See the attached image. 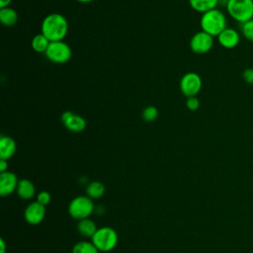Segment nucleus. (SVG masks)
I'll list each match as a JSON object with an SVG mask.
<instances>
[{
  "label": "nucleus",
  "mask_w": 253,
  "mask_h": 253,
  "mask_svg": "<svg viewBox=\"0 0 253 253\" xmlns=\"http://www.w3.org/2000/svg\"><path fill=\"white\" fill-rule=\"evenodd\" d=\"M41 30L49 42L63 41L68 32V22L63 15L51 13L43 18Z\"/></svg>",
  "instance_id": "nucleus-1"
},
{
  "label": "nucleus",
  "mask_w": 253,
  "mask_h": 253,
  "mask_svg": "<svg viewBox=\"0 0 253 253\" xmlns=\"http://www.w3.org/2000/svg\"><path fill=\"white\" fill-rule=\"evenodd\" d=\"M200 26L202 31L214 38L227 28V19L221 10L215 8L202 14Z\"/></svg>",
  "instance_id": "nucleus-2"
},
{
  "label": "nucleus",
  "mask_w": 253,
  "mask_h": 253,
  "mask_svg": "<svg viewBox=\"0 0 253 253\" xmlns=\"http://www.w3.org/2000/svg\"><path fill=\"white\" fill-rule=\"evenodd\" d=\"M225 9L240 25L253 19V0H229Z\"/></svg>",
  "instance_id": "nucleus-3"
},
{
  "label": "nucleus",
  "mask_w": 253,
  "mask_h": 253,
  "mask_svg": "<svg viewBox=\"0 0 253 253\" xmlns=\"http://www.w3.org/2000/svg\"><path fill=\"white\" fill-rule=\"evenodd\" d=\"M91 241L99 251L109 252L117 246L119 236L114 228L110 226H103L97 229L91 238Z\"/></svg>",
  "instance_id": "nucleus-4"
},
{
  "label": "nucleus",
  "mask_w": 253,
  "mask_h": 253,
  "mask_svg": "<svg viewBox=\"0 0 253 253\" xmlns=\"http://www.w3.org/2000/svg\"><path fill=\"white\" fill-rule=\"evenodd\" d=\"M94 211V202L88 196H77L68 205L69 215L77 220L88 218Z\"/></svg>",
  "instance_id": "nucleus-5"
},
{
  "label": "nucleus",
  "mask_w": 253,
  "mask_h": 253,
  "mask_svg": "<svg viewBox=\"0 0 253 253\" xmlns=\"http://www.w3.org/2000/svg\"><path fill=\"white\" fill-rule=\"evenodd\" d=\"M44 54L49 61L62 64L69 61L72 56V50L71 47L63 41L50 42Z\"/></svg>",
  "instance_id": "nucleus-6"
},
{
  "label": "nucleus",
  "mask_w": 253,
  "mask_h": 253,
  "mask_svg": "<svg viewBox=\"0 0 253 253\" xmlns=\"http://www.w3.org/2000/svg\"><path fill=\"white\" fill-rule=\"evenodd\" d=\"M202 78L196 72H187L180 80V90L187 98L197 96L202 89Z\"/></svg>",
  "instance_id": "nucleus-7"
},
{
  "label": "nucleus",
  "mask_w": 253,
  "mask_h": 253,
  "mask_svg": "<svg viewBox=\"0 0 253 253\" xmlns=\"http://www.w3.org/2000/svg\"><path fill=\"white\" fill-rule=\"evenodd\" d=\"M213 37L204 31H200L191 38L190 48L197 54H205L209 52L213 46Z\"/></svg>",
  "instance_id": "nucleus-8"
},
{
  "label": "nucleus",
  "mask_w": 253,
  "mask_h": 253,
  "mask_svg": "<svg viewBox=\"0 0 253 253\" xmlns=\"http://www.w3.org/2000/svg\"><path fill=\"white\" fill-rule=\"evenodd\" d=\"M60 120L63 126L72 132H81L87 126L86 120L83 117L77 114H74L73 112H70V111L63 112L61 114Z\"/></svg>",
  "instance_id": "nucleus-9"
},
{
  "label": "nucleus",
  "mask_w": 253,
  "mask_h": 253,
  "mask_svg": "<svg viewBox=\"0 0 253 253\" xmlns=\"http://www.w3.org/2000/svg\"><path fill=\"white\" fill-rule=\"evenodd\" d=\"M45 212H46L45 206L36 201L27 206L24 211V217L29 224L37 225L43 220L45 216Z\"/></svg>",
  "instance_id": "nucleus-10"
},
{
  "label": "nucleus",
  "mask_w": 253,
  "mask_h": 253,
  "mask_svg": "<svg viewBox=\"0 0 253 253\" xmlns=\"http://www.w3.org/2000/svg\"><path fill=\"white\" fill-rule=\"evenodd\" d=\"M18 177L15 173L6 171L0 174V195L2 197L10 196L18 187Z\"/></svg>",
  "instance_id": "nucleus-11"
},
{
  "label": "nucleus",
  "mask_w": 253,
  "mask_h": 253,
  "mask_svg": "<svg viewBox=\"0 0 253 253\" xmlns=\"http://www.w3.org/2000/svg\"><path fill=\"white\" fill-rule=\"evenodd\" d=\"M216 38L218 43L227 49L236 47L240 42V34L233 28L227 27Z\"/></svg>",
  "instance_id": "nucleus-12"
},
{
  "label": "nucleus",
  "mask_w": 253,
  "mask_h": 253,
  "mask_svg": "<svg viewBox=\"0 0 253 253\" xmlns=\"http://www.w3.org/2000/svg\"><path fill=\"white\" fill-rule=\"evenodd\" d=\"M17 149L16 141L9 135L0 137V159L9 160L15 154Z\"/></svg>",
  "instance_id": "nucleus-13"
},
{
  "label": "nucleus",
  "mask_w": 253,
  "mask_h": 253,
  "mask_svg": "<svg viewBox=\"0 0 253 253\" xmlns=\"http://www.w3.org/2000/svg\"><path fill=\"white\" fill-rule=\"evenodd\" d=\"M18 196L22 200H31L36 193V188L34 183L29 179H21L19 180L18 187L16 190Z\"/></svg>",
  "instance_id": "nucleus-14"
},
{
  "label": "nucleus",
  "mask_w": 253,
  "mask_h": 253,
  "mask_svg": "<svg viewBox=\"0 0 253 253\" xmlns=\"http://www.w3.org/2000/svg\"><path fill=\"white\" fill-rule=\"evenodd\" d=\"M97 229L98 227L96 223L89 217L78 220L77 222V231L86 238H92Z\"/></svg>",
  "instance_id": "nucleus-15"
},
{
  "label": "nucleus",
  "mask_w": 253,
  "mask_h": 253,
  "mask_svg": "<svg viewBox=\"0 0 253 253\" xmlns=\"http://www.w3.org/2000/svg\"><path fill=\"white\" fill-rule=\"evenodd\" d=\"M189 3L193 10L204 14L215 9L218 5V0H189Z\"/></svg>",
  "instance_id": "nucleus-16"
},
{
  "label": "nucleus",
  "mask_w": 253,
  "mask_h": 253,
  "mask_svg": "<svg viewBox=\"0 0 253 253\" xmlns=\"http://www.w3.org/2000/svg\"><path fill=\"white\" fill-rule=\"evenodd\" d=\"M18 21V14L15 9L11 7L0 8V22L6 27L14 26Z\"/></svg>",
  "instance_id": "nucleus-17"
},
{
  "label": "nucleus",
  "mask_w": 253,
  "mask_h": 253,
  "mask_svg": "<svg viewBox=\"0 0 253 253\" xmlns=\"http://www.w3.org/2000/svg\"><path fill=\"white\" fill-rule=\"evenodd\" d=\"M106 192L105 185L100 181L90 182L86 187V196L92 200H98L104 196Z\"/></svg>",
  "instance_id": "nucleus-18"
},
{
  "label": "nucleus",
  "mask_w": 253,
  "mask_h": 253,
  "mask_svg": "<svg viewBox=\"0 0 253 253\" xmlns=\"http://www.w3.org/2000/svg\"><path fill=\"white\" fill-rule=\"evenodd\" d=\"M50 42L41 33L36 35L32 40V48L40 53H44L49 45Z\"/></svg>",
  "instance_id": "nucleus-19"
},
{
  "label": "nucleus",
  "mask_w": 253,
  "mask_h": 253,
  "mask_svg": "<svg viewBox=\"0 0 253 253\" xmlns=\"http://www.w3.org/2000/svg\"><path fill=\"white\" fill-rule=\"evenodd\" d=\"M100 251L93 244L92 241H79L74 244L72 248V253H99Z\"/></svg>",
  "instance_id": "nucleus-20"
},
{
  "label": "nucleus",
  "mask_w": 253,
  "mask_h": 253,
  "mask_svg": "<svg viewBox=\"0 0 253 253\" xmlns=\"http://www.w3.org/2000/svg\"><path fill=\"white\" fill-rule=\"evenodd\" d=\"M158 117V110L154 106H147L142 111V119L145 122H153Z\"/></svg>",
  "instance_id": "nucleus-21"
},
{
  "label": "nucleus",
  "mask_w": 253,
  "mask_h": 253,
  "mask_svg": "<svg viewBox=\"0 0 253 253\" xmlns=\"http://www.w3.org/2000/svg\"><path fill=\"white\" fill-rule=\"evenodd\" d=\"M241 34L250 42H253V19L241 24Z\"/></svg>",
  "instance_id": "nucleus-22"
},
{
  "label": "nucleus",
  "mask_w": 253,
  "mask_h": 253,
  "mask_svg": "<svg viewBox=\"0 0 253 253\" xmlns=\"http://www.w3.org/2000/svg\"><path fill=\"white\" fill-rule=\"evenodd\" d=\"M51 196L47 191H42L37 195V202L43 206H47L50 203Z\"/></svg>",
  "instance_id": "nucleus-23"
},
{
  "label": "nucleus",
  "mask_w": 253,
  "mask_h": 253,
  "mask_svg": "<svg viewBox=\"0 0 253 253\" xmlns=\"http://www.w3.org/2000/svg\"><path fill=\"white\" fill-rule=\"evenodd\" d=\"M186 107L190 111H196L200 107V101L199 99L194 96V97H188L186 100Z\"/></svg>",
  "instance_id": "nucleus-24"
},
{
  "label": "nucleus",
  "mask_w": 253,
  "mask_h": 253,
  "mask_svg": "<svg viewBox=\"0 0 253 253\" xmlns=\"http://www.w3.org/2000/svg\"><path fill=\"white\" fill-rule=\"evenodd\" d=\"M242 78L243 80L250 85H253V68L247 67L242 72Z\"/></svg>",
  "instance_id": "nucleus-25"
},
{
  "label": "nucleus",
  "mask_w": 253,
  "mask_h": 253,
  "mask_svg": "<svg viewBox=\"0 0 253 253\" xmlns=\"http://www.w3.org/2000/svg\"><path fill=\"white\" fill-rule=\"evenodd\" d=\"M8 171V160L0 159V172H6Z\"/></svg>",
  "instance_id": "nucleus-26"
},
{
  "label": "nucleus",
  "mask_w": 253,
  "mask_h": 253,
  "mask_svg": "<svg viewBox=\"0 0 253 253\" xmlns=\"http://www.w3.org/2000/svg\"><path fill=\"white\" fill-rule=\"evenodd\" d=\"M6 249H7L6 243H5L4 239L1 238L0 239V253H6Z\"/></svg>",
  "instance_id": "nucleus-27"
},
{
  "label": "nucleus",
  "mask_w": 253,
  "mask_h": 253,
  "mask_svg": "<svg viewBox=\"0 0 253 253\" xmlns=\"http://www.w3.org/2000/svg\"><path fill=\"white\" fill-rule=\"evenodd\" d=\"M11 2H12V0H0V8L8 7Z\"/></svg>",
  "instance_id": "nucleus-28"
},
{
  "label": "nucleus",
  "mask_w": 253,
  "mask_h": 253,
  "mask_svg": "<svg viewBox=\"0 0 253 253\" xmlns=\"http://www.w3.org/2000/svg\"><path fill=\"white\" fill-rule=\"evenodd\" d=\"M76 1H78L80 3H90V2H92L94 0H76Z\"/></svg>",
  "instance_id": "nucleus-29"
}]
</instances>
